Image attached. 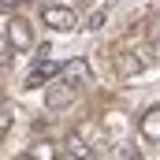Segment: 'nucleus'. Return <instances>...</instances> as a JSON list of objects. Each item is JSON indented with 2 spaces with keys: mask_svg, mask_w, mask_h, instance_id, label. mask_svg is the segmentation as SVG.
<instances>
[{
  "mask_svg": "<svg viewBox=\"0 0 160 160\" xmlns=\"http://www.w3.org/2000/svg\"><path fill=\"white\" fill-rule=\"evenodd\" d=\"M41 19H45V26L56 30V34H71V30L78 26V15H75L71 8H63V4H45V8H41Z\"/></svg>",
  "mask_w": 160,
  "mask_h": 160,
  "instance_id": "obj_1",
  "label": "nucleus"
},
{
  "mask_svg": "<svg viewBox=\"0 0 160 160\" xmlns=\"http://www.w3.org/2000/svg\"><path fill=\"white\" fill-rule=\"evenodd\" d=\"M4 41H8L11 48L26 52V48H34V26H30L22 15H15V11H11V22L4 26Z\"/></svg>",
  "mask_w": 160,
  "mask_h": 160,
  "instance_id": "obj_2",
  "label": "nucleus"
},
{
  "mask_svg": "<svg viewBox=\"0 0 160 160\" xmlns=\"http://www.w3.org/2000/svg\"><path fill=\"white\" fill-rule=\"evenodd\" d=\"M71 101H75V86H71V82H52V86L45 89V108H48V112H63Z\"/></svg>",
  "mask_w": 160,
  "mask_h": 160,
  "instance_id": "obj_3",
  "label": "nucleus"
},
{
  "mask_svg": "<svg viewBox=\"0 0 160 160\" xmlns=\"http://www.w3.org/2000/svg\"><path fill=\"white\" fill-rule=\"evenodd\" d=\"M149 52L142 48V52H123V56H116V71L119 75H127V78H134V75H142L145 67H149Z\"/></svg>",
  "mask_w": 160,
  "mask_h": 160,
  "instance_id": "obj_4",
  "label": "nucleus"
},
{
  "mask_svg": "<svg viewBox=\"0 0 160 160\" xmlns=\"http://www.w3.org/2000/svg\"><path fill=\"white\" fill-rule=\"evenodd\" d=\"M60 75H63V82H71L75 89L93 82V71H89V63H86V60H71V63H60Z\"/></svg>",
  "mask_w": 160,
  "mask_h": 160,
  "instance_id": "obj_5",
  "label": "nucleus"
},
{
  "mask_svg": "<svg viewBox=\"0 0 160 160\" xmlns=\"http://www.w3.org/2000/svg\"><path fill=\"white\" fill-rule=\"evenodd\" d=\"M142 138L160 142V104H157V108H149V112L142 116Z\"/></svg>",
  "mask_w": 160,
  "mask_h": 160,
  "instance_id": "obj_6",
  "label": "nucleus"
},
{
  "mask_svg": "<svg viewBox=\"0 0 160 160\" xmlns=\"http://www.w3.org/2000/svg\"><path fill=\"white\" fill-rule=\"evenodd\" d=\"M26 157H30V160H52V157H56V149H52L48 142H38L34 149H26Z\"/></svg>",
  "mask_w": 160,
  "mask_h": 160,
  "instance_id": "obj_7",
  "label": "nucleus"
},
{
  "mask_svg": "<svg viewBox=\"0 0 160 160\" xmlns=\"http://www.w3.org/2000/svg\"><path fill=\"white\" fill-rule=\"evenodd\" d=\"M63 145H67V149H63V153H67V157H89V145H86V142H82V138H67V142H63Z\"/></svg>",
  "mask_w": 160,
  "mask_h": 160,
  "instance_id": "obj_8",
  "label": "nucleus"
},
{
  "mask_svg": "<svg viewBox=\"0 0 160 160\" xmlns=\"http://www.w3.org/2000/svg\"><path fill=\"white\" fill-rule=\"evenodd\" d=\"M112 157H119V160H134V157H142V153H138V145H130V142H119V145L112 149Z\"/></svg>",
  "mask_w": 160,
  "mask_h": 160,
  "instance_id": "obj_9",
  "label": "nucleus"
},
{
  "mask_svg": "<svg viewBox=\"0 0 160 160\" xmlns=\"http://www.w3.org/2000/svg\"><path fill=\"white\" fill-rule=\"evenodd\" d=\"M11 123H15V108L11 104H0V134H8Z\"/></svg>",
  "mask_w": 160,
  "mask_h": 160,
  "instance_id": "obj_10",
  "label": "nucleus"
},
{
  "mask_svg": "<svg viewBox=\"0 0 160 160\" xmlns=\"http://www.w3.org/2000/svg\"><path fill=\"white\" fill-rule=\"evenodd\" d=\"M108 19V11H93L89 15V22H86V30H101V22Z\"/></svg>",
  "mask_w": 160,
  "mask_h": 160,
  "instance_id": "obj_11",
  "label": "nucleus"
},
{
  "mask_svg": "<svg viewBox=\"0 0 160 160\" xmlns=\"http://www.w3.org/2000/svg\"><path fill=\"white\" fill-rule=\"evenodd\" d=\"M22 4H26V0H0V11H4V15H11V11H15V8H22Z\"/></svg>",
  "mask_w": 160,
  "mask_h": 160,
  "instance_id": "obj_12",
  "label": "nucleus"
},
{
  "mask_svg": "<svg viewBox=\"0 0 160 160\" xmlns=\"http://www.w3.org/2000/svg\"><path fill=\"white\" fill-rule=\"evenodd\" d=\"M4 45H8V41H4V34H0V48H4Z\"/></svg>",
  "mask_w": 160,
  "mask_h": 160,
  "instance_id": "obj_13",
  "label": "nucleus"
}]
</instances>
